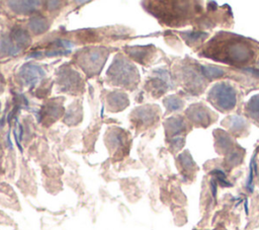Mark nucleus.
Wrapping results in <instances>:
<instances>
[{"instance_id": "f257e3e1", "label": "nucleus", "mask_w": 259, "mask_h": 230, "mask_svg": "<svg viewBox=\"0 0 259 230\" xmlns=\"http://www.w3.org/2000/svg\"><path fill=\"white\" fill-rule=\"evenodd\" d=\"M200 56L237 67L254 64L259 48L252 41L229 32H219L203 47Z\"/></svg>"}, {"instance_id": "f03ea898", "label": "nucleus", "mask_w": 259, "mask_h": 230, "mask_svg": "<svg viewBox=\"0 0 259 230\" xmlns=\"http://www.w3.org/2000/svg\"><path fill=\"white\" fill-rule=\"evenodd\" d=\"M154 15L159 17L167 25L180 26L189 21L195 13H197V5L195 2L189 1H171V2H155Z\"/></svg>"}, {"instance_id": "7ed1b4c3", "label": "nucleus", "mask_w": 259, "mask_h": 230, "mask_svg": "<svg viewBox=\"0 0 259 230\" xmlns=\"http://www.w3.org/2000/svg\"><path fill=\"white\" fill-rule=\"evenodd\" d=\"M208 99L211 103L220 109L229 110L236 103V96L234 91L226 85H217L209 91Z\"/></svg>"}, {"instance_id": "20e7f679", "label": "nucleus", "mask_w": 259, "mask_h": 230, "mask_svg": "<svg viewBox=\"0 0 259 230\" xmlns=\"http://www.w3.org/2000/svg\"><path fill=\"white\" fill-rule=\"evenodd\" d=\"M134 71L135 68H133L126 61H120L113 63L108 74H111V79H115L116 83L126 85L133 80Z\"/></svg>"}, {"instance_id": "39448f33", "label": "nucleus", "mask_w": 259, "mask_h": 230, "mask_svg": "<svg viewBox=\"0 0 259 230\" xmlns=\"http://www.w3.org/2000/svg\"><path fill=\"white\" fill-rule=\"evenodd\" d=\"M19 76L26 85H34L45 76V72L37 65L26 64L20 69Z\"/></svg>"}, {"instance_id": "423d86ee", "label": "nucleus", "mask_w": 259, "mask_h": 230, "mask_svg": "<svg viewBox=\"0 0 259 230\" xmlns=\"http://www.w3.org/2000/svg\"><path fill=\"white\" fill-rule=\"evenodd\" d=\"M12 10H14L17 13H22L26 14L29 13L38 6L39 2L38 1H12L8 2Z\"/></svg>"}, {"instance_id": "0eeeda50", "label": "nucleus", "mask_w": 259, "mask_h": 230, "mask_svg": "<svg viewBox=\"0 0 259 230\" xmlns=\"http://www.w3.org/2000/svg\"><path fill=\"white\" fill-rule=\"evenodd\" d=\"M103 54L101 51H93L91 53H88L86 57V67H88L91 71H98L100 67H102L105 58L102 57Z\"/></svg>"}, {"instance_id": "6e6552de", "label": "nucleus", "mask_w": 259, "mask_h": 230, "mask_svg": "<svg viewBox=\"0 0 259 230\" xmlns=\"http://www.w3.org/2000/svg\"><path fill=\"white\" fill-rule=\"evenodd\" d=\"M11 37L13 39V41L17 44V46L19 48L21 47H25L27 44H29V35L28 33L22 29V28H17L14 29L11 32Z\"/></svg>"}, {"instance_id": "1a4fd4ad", "label": "nucleus", "mask_w": 259, "mask_h": 230, "mask_svg": "<svg viewBox=\"0 0 259 230\" xmlns=\"http://www.w3.org/2000/svg\"><path fill=\"white\" fill-rule=\"evenodd\" d=\"M29 27L33 32L40 33V32H44L47 30L48 22H47L46 18H44L41 16H35L30 19Z\"/></svg>"}, {"instance_id": "9d476101", "label": "nucleus", "mask_w": 259, "mask_h": 230, "mask_svg": "<svg viewBox=\"0 0 259 230\" xmlns=\"http://www.w3.org/2000/svg\"><path fill=\"white\" fill-rule=\"evenodd\" d=\"M0 49H1L2 53L8 54V55H16L18 52L21 51V48L13 45L12 41L9 37H5L1 41Z\"/></svg>"}, {"instance_id": "9b49d317", "label": "nucleus", "mask_w": 259, "mask_h": 230, "mask_svg": "<svg viewBox=\"0 0 259 230\" xmlns=\"http://www.w3.org/2000/svg\"><path fill=\"white\" fill-rule=\"evenodd\" d=\"M1 89H2V86H1V83H0V91H1Z\"/></svg>"}]
</instances>
